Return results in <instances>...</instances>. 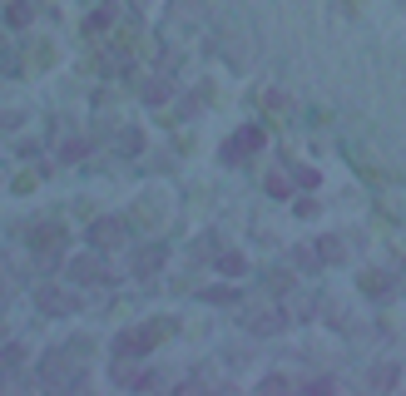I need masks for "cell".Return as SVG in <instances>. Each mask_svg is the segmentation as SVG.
I'll use <instances>...</instances> for the list:
<instances>
[{"mask_svg": "<svg viewBox=\"0 0 406 396\" xmlns=\"http://www.w3.org/2000/svg\"><path fill=\"white\" fill-rule=\"evenodd\" d=\"M168 317H149V322H139V327H129V332H119V337H114V357H149L159 342H164V337H168Z\"/></svg>", "mask_w": 406, "mask_h": 396, "instance_id": "cell-1", "label": "cell"}, {"mask_svg": "<svg viewBox=\"0 0 406 396\" xmlns=\"http://www.w3.org/2000/svg\"><path fill=\"white\" fill-rule=\"evenodd\" d=\"M40 381H50V386H80L85 391V372L70 367V352H45L40 357Z\"/></svg>", "mask_w": 406, "mask_h": 396, "instance_id": "cell-2", "label": "cell"}, {"mask_svg": "<svg viewBox=\"0 0 406 396\" xmlns=\"http://www.w3.org/2000/svg\"><path fill=\"white\" fill-rule=\"evenodd\" d=\"M35 307L40 312H50V317H70V312H80V293L75 288H35Z\"/></svg>", "mask_w": 406, "mask_h": 396, "instance_id": "cell-3", "label": "cell"}, {"mask_svg": "<svg viewBox=\"0 0 406 396\" xmlns=\"http://www.w3.org/2000/svg\"><path fill=\"white\" fill-rule=\"evenodd\" d=\"M85 243H89L94 253L119 248V243H124V223H119V218H94V223H89V233H85Z\"/></svg>", "mask_w": 406, "mask_h": 396, "instance_id": "cell-4", "label": "cell"}, {"mask_svg": "<svg viewBox=\"0 0 406 396\" xmlns=\"http://www.w3.org/2000/svg\"><path fill=\"white\" fill-rule=\"evenodd\" d=\"M243 327L258 332V337H273V332L287 327V312H282V307H248V312H243Z\"/></svg>", "mask_w": 406, "mask_h": 396, "instance_id": "cell-5", "label": "cell"}, {"mask_svg": "<svg viewBox=\"0 0 406 396\" xmlns=\"http://www.w3.org/2000/svg\"><path fill=\"white\" fill-rule=\"evenodd\" d=\"M65 277L75 282V288H94V282H104L109 272H104V263H99V258H75V263L65 267Z\"/></svg>", "mask_w": 406, "mask_h": 396, "instance_id": "cell-6", "label": "cell"}, {"mask_svg": "<svg viewBox=\"0 0 406 396\" xmlns=\"http://www.w3.org/2000/svg\"><path fill=\"white\" fill-rule=\"evenodd\" d=\"M263 149V129H238V139H228L223 144V163H233V159H243V154H258Z\"/></svg>", "mask_w": 406, "mask_h": 396, "instance_id": "cell-7", "label": "cell"}, {"mask_svg": "<svg viewBox=\"0 0 406 396\" xmlns=\"http://www.w3.org/2000/svg\"><path fill=\"white\" fill-rule=\"evenodd\" d=\"M164 263H168V248H164V243H149V248L134 253V277H154Z\"/></svg>", "mask_w": 406, "mask_h": 396, "instance_id": "cell-8", "label": "cell"}, {"mask_svg": "<svg viewBox=\"0 0 406 396\" xmlns=\"http://www.w3.org/2000/svg\"><path fill=\"white\" fill-rule=\"evenodd\" d=\"M30 243H35V258H40V263H55V253H60L55 243H65V233H60V228H35Z\"/></svg>", "mask_w": 406, "mask_h": 396, "instance_id": "cell-9", "label": "cell"}, {"mask_svg": "<svg viewBox=\"0 0 406 396\" xmlns=\"http://www.w3.org/2000/svg\"><path fill=\"white\" fill-rule=\"evenodd\" d=\"M367 381H372V386H377V391H391V386H396V381H401V367H396V362H377V367H372V376H367Z\"/></svg>", "mask_w": 406, "mask_h": 396, "instance_id": "cell-10", "label": "cell"}, {"mask_svg": "<svg viewBox=\"0 0 406 396\" xmlns=\"http://www.w3.org/2000/svg\"><path fill=\"white\" fill-rule=\"evenodd\" d=\"M293 263H298L303 272H317V267H322L327 258H322V248H317V243H298V253H293Z\"/></svg>", "mask_w": 406, "mask_h": 396, "instance_id": "cell-11", "label": "cell"}, {"mask_svg": "<svg viewBox=\"0 0 406 396\" xmlns=\"http://www.w3.org/2000/svg\"><path fill=\"white\" fill-rule=\"evenodd\" d=\"M391 282H396L391 272H362V293H367V298H386Z\"/></svg>", "mask_w": 406, "mask_h": 396, "instance_id": "cell-12", "label": "cell"}, {"mask_svg": "<svg viewBox=\"0 0 406 396\" xmlns=\"http://www.w3.org/2000/svg\"><path fill=\"white\" fill-rule=\"evenodd\" d=\"M168 94H173V85H168V75H159V80H149V85H144V104H164Z\"/></svg>", "mask_w": 406, "mask_h": 396, "instance_id": "cell-13", "label": "cell"}, {"mask_svg": "<svg viewBox=\"0 0 406 396\" xmlns=\"http://www.w3.org/2000/svg\"><path fill=\"white\" fill-rule=\"evenodd\" d=\"M218 272L243 277V272H248V258H243V253H218Z\"/></svg>", "mask_w": 406, "mask_h": 396, "instance_id": "cell-14", "label": "cell"}, {"mask_svg": "<svg viewBox=\"0 0 406 396\" xmlns=\"http://www.w3.org/2000/svg\"><path fill=\"white\" fill-rule=\"evenodd\" d=\"M203 298H208V302H238L233 288H203Z\"/></svg>", "mask_w": 406, "mask_h": 396, "instance_id": "cell-15", "label": "cell"}, {"mask_svg": "<svg viewBox=\"0 0 406 396\" xmlns=\"http://www.w3.org/2000/svg\"><path fill=\"white\" fill-rule=\"evenodd\" d=\"M258 391H293V381H287V376H263Z\"/></svg>", "mask_w": 406, "mask_h": 396, "instance_id": "cell-16", "label": "cell"}, {"mask_svg": "<svg viewBox=\"0 0 406 396\" xmlns=\"http://www.w3.org/2000/svg\"><path fill=\"white\" fill-rule=\"evenodd\" d=\"M317 248H322V258H327V263H337V258H342V238H322Z\"/></svg>", "mask_w": 406, "mask_h": 396, "instance_id": "cell-17", "label": "cell"}, {"mask_svg": "<svg viewBox=\"0 0 406 396\" xmlns=\"http://www.w3.org/2000/svg\"><path fill=\"white\" fill-rule=\"evenodd\" d=\"M287 189H293V184H287L282 174H273V179H268V193H273V198H287Z\"/></svg>", "mask_w": 406, "mask_h": 396, "instance_id": "cell-18", "label": "cell"}, {"mask_svg": "<svg viewBox=\"0 0 406 396\" xmlns=\"http://www.w3.org/2000/svg\"><path fill=\"white\" fill-rule=\"evenodd\" d=\"M139 149H144V134L129 129V134H124V154H139Z\"/></svg>", "mask_w": 406, "mask_h": 396, "instance_id": "cell-19", "label": "cell"}, {"mask_svg": "<svg viewBox=\"0 0 406 396\" xmlns=\"http://www.w3.org/2000/svg\"><path fill=\"white\" fill-rule=\"evenodd\" d=\"M10 25H30V6H10Z\"/></svg>", "mask_w": 406, "mask_h": 396, "instance_id": "cell-20", "label": "cell"}, {"mask_svg": "<svg viewBox=\"0 0 406 396\" xmlns=\"http://www.w3.org/2000/svg\"><path fill=\"white\" fill-rule=\"evenodd\" d=\"M317 184V168H298V189H312Z\"/></svg>", "mask_w": 406, "mask_h": 396, "instance_id": "cell-21", "label": "cell"}, {"mask_svg": "<svg viewBox=\"0 0 406 396\" xmlns=\"http://www.w3.org/2000/svg\"><path fill=\"white\" fill-rule=\"evenodd\" d=\"M85 149H89V144H85V139H70V144H65V159H80V154H85Z\"/></svg>", "mask_w": 406, "mask_h": 396, "instance_id": "cell-22", "label": "cell"}, {"mask_svg": "<svg viewBox=\"0 0 406 396\" xmlns=\"http://www.w3.org/2000/svg\"><path fill=\"white\" fill-rule=\"evenodd\" d=\"M10 302V282H6V272H0V307Z\"/></svg>", "mask_w": 406, "mask_h": 396, "instance_id": "cell-23", "label": "cell"}, {"mask_svg": "<svg viewBox=\"0 0 406 396\" xmlns=\"http://www.w3.org/2000/svg\"><path fill=\"white\" fill-rule=\"evenodd\" d=\"M0 381H6V367H0Z\"/></svg>", "mask_w": 406, "mask_h": 396, "instance_id": "cell-24", "label": "cell"}]
</instances>
